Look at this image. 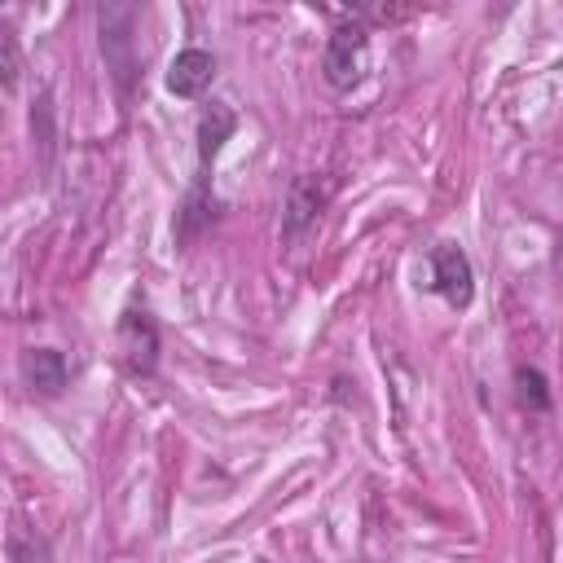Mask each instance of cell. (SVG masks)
Wrapping results in <instances>:
<instances>
[{
	"instance_id": "6da1fadb",
	"label": "cell",
	"mask_w": 563,
	"mask_h": 563,
	"mask_svg": "<svg viewBox=\"0 0 563 563\" xmlns=\"http://www.w3.org/2000/svg\"><path fill=\"white\" fill-rule=\"evenodd\" d=\"M365 66H369V26L361 18H343L325 40V57H321L325 84L347 92L365 79Z\"/></svg>"
},
{
	"instance_id": "7a4b0ae2",
	"label": "cell",
	"mask_w": 563,
	"mask_h": 563,
	"mask_svg": "<svg viewBox=\"0 0 563 563\" xmlns=\"http://www.w3.org/2000/svg\"><path fill=\"white\" fill-rule=\"evenodd\" d=\"M330 194H334V180H330V176H317V172H303V176H295V180H290V189H286L282 238H286V242L303 238V233H308V229L321 220V211H325Z\"/></svg>"
},
{
	"instance_id": "3957f363",
	"label": "cell",
	"mask_w": 563,
	"mask_h": 563,
	"mask_svg": "<svg viewBox=\"0 0 563 563\" xmlns=\"http://www.w3.org/2000/svg\"><path fill=\"white\" fill-rule=\"evenodd\" d=\"M431 286L453 303V308H466L471 295H475V273H471V260L462 246H435L431 251Z\"/></svg>"
},
{
	"instance_id": "277c9868",
	"label": "cell",
	"mask_w": 563,
	"mask_h": 563,
	"mask_svg": "<svg viewBox=\"0 0 563 563\" xmlns=\"http://www.w3.org/2000/svg\"><path fill=\"white\" fill-rule=\"evenodd\" d=\"M119 352H123V365L132 374H154V365H158V330H154L150 312H136V308L123 312V321H119Z\"/></svg>"
},
{
	"instance_id": "5b68a950",
	"label": "cell",
	"mask_w": 563,
	"mask_h": 563,
	"mask_svg": "<svg viewBox=\"0 0 563 563\" xmlns=\"http://www.w3.org/2000/svg\"><path fill=\"white\" fill-rule=\"evenodd\" d=\"M216 79V57L207 48H180L167 66V92L172 97H198Z\"/></svg>"
},
{
	"instance_id": "8992f818",
	"label": "cell",
	"mask_w": 563,
	"mask_h": 563,
	"mask_svg": "<svg viewBox=\"0 0 563 563\" xmlns=\"http://www.w3.org/2000/svg\"><path fill=\"white\" fill-rule=\"evenodd\" d=\"M22 378L35 391L57 396L66 387V378H70V365H66V356L57 347H31V352H22Z\"/></svg>"
},
{
	"instance_id": "52a82bcc",
	"label": "cell",
	"mask_w": 563,
	"mask_h": 563,
	"mask_svg": "<svg viewBox=\"0 0 563 563\" xmlns=\"http://www.w3.org/2000/svg\"><path fill=\"white\" fill-rule=\"evenodd\" d=\"M233 128H238L233 110L220 106V101H211V110L198 119V163H202V167L220 154V145H224V136H233Z\"/></svg>"
},
{
	"instance_id": "ba28073f",
	"label": "cell",
	"mask_w": 563,
	"mask_h": 563,
	"mask_svg": "<svg viewBox=\"0 0 563 563\" xmlns=\"http://www.w3.org/2000/svg\"><path fill=\"white\" fill-rule=\"evenodd\" d=\"M18 75H22V44H18L13 22H0V88L13 92Z\"/></svg>"
},
{
	"instance_id": "9c48e42d",
	"label": "cell",
	"mask_w": 563,
	"mask_h": 563,
	"mask_svg": "<svg viewBox=\"0 0 563 563\" xmlns=\"http://www.w3.org/2000/svg\"><path fill=\"white\" fill-rule=\"evenodd\" d=\"M9 563H53L48 541H44V537H35V532L13 528V532H9Z\"/></svg>"
},
{
	"instance_id": "30bf717a",
	"label": "cell",
	"mask_w": 563,
	"mask_h": 563,
	"mask_svg": "<svg viewBox=\"0 0 563 563\" xmlns=\"http://www.w3.org/2000/svg\"><path fill=\"white\" fill-rule=\"evenodd\" d=\"M515 383H519V400H523L528 409H550V387H545L541 369H519Z\"/></svg>"
}]
</instances>
